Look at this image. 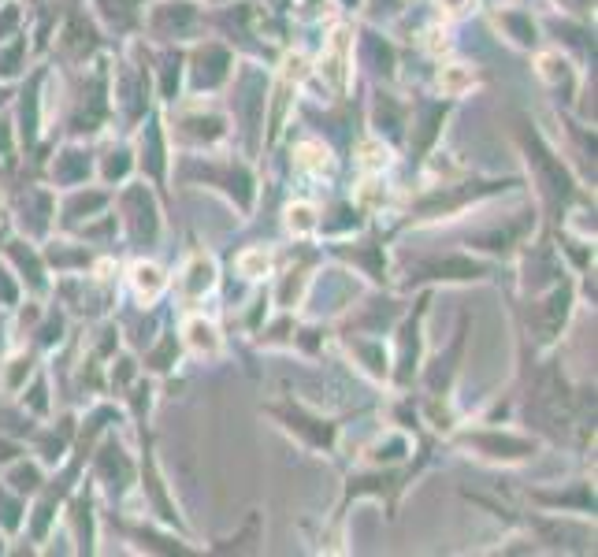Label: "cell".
Segmentation results:
<instances>
[{"mask_svg":"<svg viewBox=\"0 0 598 557\" xmlns=\"http://www.w3.org/2000/svg\"><path fill=\"white\" fill-rule=\"evenodd\" d=\"M346 64H350V49H346V30H335V38H331V49H327L324 60H320V75L331 82V90H342V86H346Z\"/></svg>","mask_w":598,"mask_h":557,"instance_id":"6da1fadb","label":"cell"},{"mask_svg":"<svg viewBox=\"0 0 598 557\" xmlns=\"http://www.w3.org/2000/svg\"><path fill=\"white\" fill-rule=\"evenodd\" d=\"M134 286H138L142 298H156L164 279H160V272H156L153 264H138V268H134Z\"/></svg>","mask_w":598,"mask_h":557,"instance_id":"7a4b0ae2","label":"cell"},{"mask_svg":"<svg viewBox=\"0 0 598 557\" xmlns=\"http://www.w3.org/2000/svg\"><path fill=\"white\" fill-rule=\"evenodd\" d=\"M442 82V90L446 93H461L468 86V82H472V78L465 75V71H461V67H450V71H446V75L439 78Z\"/></svg>","mask_w":598,"mask_h":557,"instance_id":"3957f363","label":"cell"},{"mask_svg":"<svg viewBox=\"0 0 598 557\" xmlns=\"http://www.w3.org/2000/svg\"><path fill=\"white\" fill-rule=\"evenodd\" d=\"M312 212L305 205H298V208H290V227H298V231H309L312 227V220H309Z\"/></svg>","mask_w":598,"mask_h":557,"instance_id":"277c9868","label":"cell"},{"mask_svg":"<svg viewBox=\"0 0 598 557\" xmlns=\"http://www.w3.org/2000/svg\"><path fill=\"white\" fill-rule=\"evenodd\" d=\"M242 268H246V275H253L260 272V268H268V257H264V253H249V257L242 260Z\"/></svg>","mask_w":598,"mask_h":557,"instance_id":"5b68a950","label":"cell"}]
</instances>
